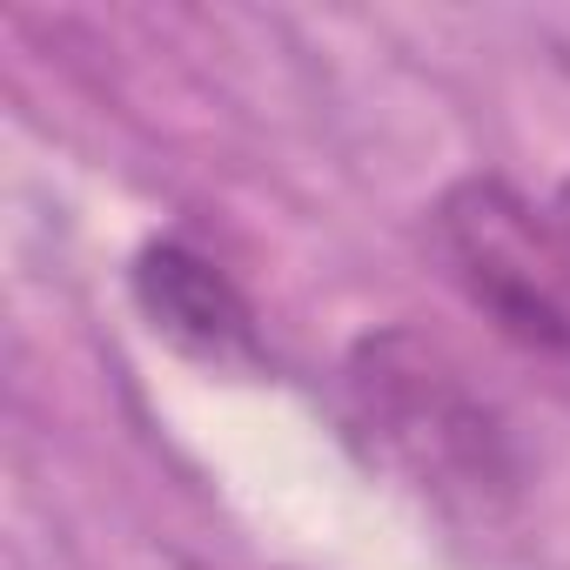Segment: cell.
Here are the masks:
<instances>
[{
	"instance_id": "6da1fadb",
	"label": "cell",
	"mask_w": 570,
	"mask_h": 570,
	"mask_svg": "<svg viewBox=\"0 0 570 570\" xmlns=\"http://www.w3.org/2000/svg\"><path fill=\"white\" fill-rule=\"evenodd\" d=\"M343 423L376 470L443 517L490 523L523 490L503 410L416 330H376L343 363Z\"/></svg>"
},
{
	"instance_id": "7a4b0ae2",
	"label": "cell",
	"mask_w": 570,
	"mask_h": 570,
	"mask_svg": "<svg viewBox=\"0 0 570 570\" xmlns=\"http://www.w3.org/2000/svg\"><path fill=\"white\" fill-rule=\"evenodd\" d=\"M436 255L456 289L523 350L570 363V248L510 181L470 175L436 202Z\"/></svg>"
},
{
	"instance_id": "3957f363",
	"label": "cell",
	"mask_w": 570,
	"mask_h": 570,
	"mask_svg": "<svg viewBox=\"0 0 570 570\" xmlns=\"http://www.w3.org/2000/svg\"><path fill=\"white\" fill-rule=\"evenodd\" d=\"M128 289H135L141 323L175 356H188L215 376H255L262 370V330H255L248 296L195 242H175V235L148 242L128 268Z\"/></svg>"
}]
</instances>
